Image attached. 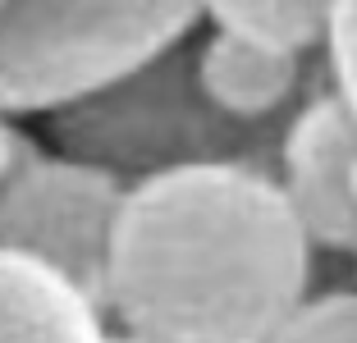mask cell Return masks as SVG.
Returning <instances> with one entry per match:
<instances>
[{
	"instance_id": "8992f818",
	"label": "cell",
	"mask_w": 357,
	"mask_h": 343,
	"mask_svg": "<svg viewBox=\"0 0 357 343\" xmlns=\"http://www.w3.org/2000/svg\"><path fill=\"white\" fill-rule=\"evenodd\" d=\"M0 343H110L105 307L51 266L0 247Z\"/></svg>"
},
{
	"instance_id": "52a82bcc",
	"label": "cell",
	"mask_w": 357,
	"mask_h": 343,
	"mask_svg": "<svg viewBox=\"0 0 357 343\" xmlns=\"http://www.w3.org/2000/svg\"><path fill=\"white\" fill-rule=\"evenodd\" d=\"M197 78L225 114L243 124H271L303 87V55L234 32H211L197 46Z\"/></svg>"
},
{
	"instance_id": "7a4b0ae2",
	"label": "cell",
	"mask_w": 357,
	"mask_h": 343,
	"mask_svg": "<svg viewBox=\"0 0 357 343\" xmlns=\"http://www.w3.org/2000/svg\"><path fill=\"white\" fill-rule=\"evenodd\" d=\"M46 133L64 156L110 169L128 188L188 165H266L280 169L284 133L243 124L202 92L197 46H174L119 83L46 114Z\"/></svg>"
},
{
	"instance_id": "5b68a950",
	"label": "cell",
	"mask_w": 357,
	"mask_h": 343,
	"mask_svg": "<svg viewBox=\"0 0 357 343\" xmlns=\"http://www.w3.org/2000/svg\"><path fill=\"white\" fill-rule=\"evenodd\" d=\"M357 146V114L330 92L312 96L284 124L280 142V183L289 206L298 211L307 238L321 252L357 257V201L348 192V156Z\"/></svg>"
},
{
	"instance_id": "9c48e42d",
	"label": "cell",
	"mask_w": 357,
	"mask_h": 343,
	"mask_svg": "<svg viewBox=\"0 0 357 343\" xmlns=\"http://www.w3.org/2000/svg\"><path fill=\"white\" fill-rule=\"evenodd\" d=\"M275 343H357V289L307 298L275 334Z\"/></svg>"
},
{
	"instance_id": "8fae6325",
	"label": "cell",
	"mask_w": 357,
	"mask_h": 343,
	"mask_svg": "<svg viewBox=\"0 0 357 343\" xmlns=\"http://www.w3.org/2000/svg\"><path fill=\"white\" fill-rule=\"evenodd\" d=\"M37 151H42V146L32 142L23 128H14V114L0 110V192L14 183V174H19V169L37 156Z\"/></svg>"
},
{
	"instance_id": "30bf717a",
	"label": "cell",
	"mask_w": 357,
	"mask_h": 343,
	"mask_svg": "<svg viewBox=\"0 0 357 343\" xmlns=\"http://www.w3.org/2000/svg\"><path fill=\"white\" fill-rule=\"evenodd\" d=\"M326 64H330V87L357 114V0H335V10H330Z\"/></svg>"
},
{
	"instance_id": "6da1fadb",
	"label": "cell",
	"mask_w": 357,
	"mask_h": 343,
	"mask_svg": "<svg viewBox=\"0 0 357 343\" xmlns=\"http://www.w3.org/2000/svg\"><path fill=\"white\" fill-rule=\"evenodd\" d=\"M298 211L266 165H188L133 183L115 229L105 316L151 343H275L312 298Z\"/></svg>"
},
{
	"instance_id": "3957f363",
	"label": "cell",
	"mask_w": 357,
	"mask_h": 343,
	"mask_svg": "<svg viewBox=\"0 0 357 343\" xmlns=\"http://www.w3.org/2000/svg\"><path fill=\"white\" fill-rule=\"evenodd\" d=\"M202 0H5L0 110L55 114L192 37Z\"/></svg>"
},
{
	"instance_id": "ba28073f",
	"label": "cell",
	"mask_w": 357,
	"mask_h": 343,
	"mask_svg": "<svg viewBox=\"0 0 357 343\" xmlns=\"http://www.w3.org/2000/svg\"><path fill=\"white\" fill-rule=\"evenodd\" d=\"M335 0H202V19L215 32H234L275 51L307 55L326 46Z\"/></svg>"
},
{
	"instance_id": "277c9868",
	"label": "cell",
	"mask_w": 357,
	"mask_h": 343,
	"mask_svg": "<svg viewBox=\"0 0 357 343\" xmlns=\"http://www.w3.org/2000/svg\"><path fill=\"white\" fill-rule=\"evenodd\" d=\"M124 197L128 183L110 169L64 151H37L0 192V247L51 266L105 307V275Z\"/></svg>"
},
{
	"instance_id": "5bb4252c",
	"label": "cell",
	"mask_w": 357,
	"mask_h": 343,
	"mask_svg": "<svg viewBox=\"0 0 357 343\" xmlns=\"http://www.w3.org/2000/svg\"><path fill=\"white\" fill-rule=\"evenodd\" d=\"M0 10H5V0H0Z\"/></svg>"
},
{
	"instance_id": "4fadbf2b",
	"label": "cell",
	"mask_w": 357,
	"mask_h": 343,
	"mask_svg": "<svg viewBox=\"0 0 357 343\" xmlns=\"http://www.w3.org/2000/svg\"><path fill=\"white\" fill-rule=\"evenodd\" d=\"M110 343H151V339H142V334H128V330H119V334H110Z\"/></svg>"
},
{
	"instance_id": "7c38bea8",
	"label": "cell",
	"mask_w": 357,
	"mask_h": 343,
	"mask_svg": "<svg viewBox=\"0 0 357 343\" xmlns=\"http://www.w3.org/2000/svg\"><path fill=\"white\" fill-rule=\"evenodd\" d=\"M348 192L357 201V146H353V156H348Z\"/></svg>"
}]
</instances>
